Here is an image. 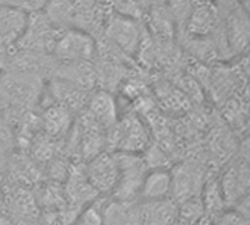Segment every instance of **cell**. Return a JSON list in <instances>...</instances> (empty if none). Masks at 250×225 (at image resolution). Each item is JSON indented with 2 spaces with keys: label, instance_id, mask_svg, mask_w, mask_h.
<instances>
[{
  "label": "cell",
  "instance_id": "12",
  "mask_svg": "<svg viewBox=\"0 0 250 225\" xmlns=\"http://www.w3.org/2000/svg\"><path fill=\"white\" fill-rule=\"evenodd\" d=\"M214 12L208 6H196V9L190 15L189 29L196 35H207L214 28Z\"/></svg>",
  "mask_w": 250,
  "mask_h": 225
},
{
  "label": "cell",
  "instance_id": "15",
  "mask_svg": "<svg viewBox=\"0 0 250 225\" xmlns=\"http://www.w3.org/2000/svg\"><path fill=\"white\" fill-rule=\"evenodd\" d=\"M215 225H248V215L240 211H229L223 212L217 217Z\"/></svg>",
  "mask_w": 250,
  "mask_h": 225
},
{
  "label": "cell",
  "instance_id": "14",
  "mask_svg": "<svg viewBox=\"0 0 250 225\" xmlns=\"http://www.w3.org/2000/svg\"><path fill=\"white\" fill-rule=\"evenodd\" d=\"M103 202L89 204L70 225H103Z\"/></svg>",
  "mask_w": 250,
  "mask_h": 225
},
{
  "label": "cell",
  "instance_id": "11",
  "mask_svg": "<svg viewBox=\"0 0 250 225\" xmlns=\"http://www.w3.org/2000/svg\"><path fill=\"white\" fill-rule=\"evenodd\" d=\"M227 37L233 50L240 53L242 50L246 48L249 41V22L245 10L239 9L229 18Z\"/></svg>",
  "mask_w": 250,
  "mask_h": 225
},
{
  "label": "cell",
  "instance_id": "9",
  "mask_svg": "<svg viewBox=\"0 0 250 225\" xmlns=\"http://www.w3.org/2000/svg\"><path fill=\"white\" fill-rule=\"evenodd\" d=\"M141 204L111 199L103 206V225H141Z\"/></svg>",
  "mask_w": 250,
  "mask_h": 225
},
{
  "label": "cell",
  "instance_id": "8",
  "mask_svg": "<svg viewBox=\"0 0 250 225\" xmlns=\"http://www.w3.org/2000/svg\"><path fill=\"white\" fill-rule=\"evenodd\" d=\"M0 86L3 88V97L15 104H26L37 94L34 76L28 72H19L0 79Z\"/></svg>",
  "mask_w": 250,
  "mask_h": 225
},
{
  "label": "cell",
  "instance_id": "7",
  "mask_svg": "<svg viewBox=\"0 0 250 225\" xmlns=\"http://www.w3.org/2000/svg\"><path fill=\"white\" fill-rule=\"evenodd\" d=\"M88 116L103 129L107 130L119 122L117 105L113 95L104 89L97 91L88 102Z\"/></svg>",
  "mask_w": 250,
  "mask_h": 225
},
{
  "label": "cell",
  "instance_id": "6",
  "mask_svg": "<svg viewBox=\"0 0 250 225\" xmlns=\"http://www.w3.org/2000/svg\"><path fill=\"white\" fill-rule=\"evenodd\" d=\"M173 195V176L171 171L167 168H149L142 189L139 199L142 202L149 201H161L168 199Z\"/></svg>",
  "mask_w": 250,
  "mask_h": 225
},
{
  "label": "cell",
  "instance_id": "4",
  "mask_svg": "<svg viewBox=\"0 0 250 225\" xmlns=\"http://www.w3.org/2000/svg\"><path fill=\"white\" fill-rule=\"evenodd\" d=\"M85 177L97 195H111L117 182V161L114 152H100L89 158L85 168Z\"/></svg>",
  "mask_w": 250,
  "mask_h": 225
},
{
  "label": "cell",
  "instance_id": "5",
  "mask_svg": "<svg viewBox=\"0 0 250 225\" xmlns=\"http://www.w3.org/2000/svg\"><path fill=\"white\" fill-rule=\"evenodd\" d=\"M141 225H174L179 220V205L173 198L141 202Z\"/></svg>",
  "mask_w": 250,
  "mask_h": 225
},
{
  "label": "cell",
  "instance_id": "1",
  "mask_svg": "<svg viewBox=\"0 0 250 225\" xmlns=\"http://www.w3.org/2000/svg\"><path fill=\"white\" fill-rule=\"evenodd\" d=\"M117 161V182L111 192V199L122 202L138 201L145 176L149 170L142 154L114 152Z\"/></svg>",
  "mask_w": 250,
  "mask_h": 225
},
{
  "label": "cell",
  "instance_id": "10",
  "mask_svg": "<svg viewBox=\"0 0 250 225\" xmlns=\"http://www.w3.org/2000/svg\"><path fill=\"white\" fill-rule=\"evenodd\" d=\"M108 38L126 53L135 51L139 41V29L130 18H113L108 23Z\"/></svg>",
  "mask_w": 250,
  "mask_h": 225
},
{
  "label": "cell",
  "instance_id": "3",
  "mask_svg": "<svg viewBox=\"0 0 250 225\" xmlns=\"http://www.w3.org/2000/svg\"><path fill=\"white\" fill-rule=\"evenodd\" d=\"M51 51L63 63L89 61L97 48L92 37L81 29H67L56 37Z\"/></svg>",
  "mask_w": 250,
  "mask_h": 225
},
{
  "label": "cell",
  "instance_id": "2",
  "mask_svg": "<svg viewBox=\"0 0 250 225\" xmlns=\"http://www.w3.org/2000/svg\"><path fill=\"white\" fill-rule=\"evenodd\" d=\"M104 141L113 146L116 152L142 154L149 145V135L145 124L136 116H126L110 129Z\"/></svg>",
  "mask_w": 250,
  "mask_h": 225
},
{
  "label": "cell",
  "instance_id": "16",
  "mask_svg": "<svg viewBox=\"0 0 250 225\" xmlns=\"http://www.w3.org/2000/svg\"><path fill=\"white\" fill-rule=\"evenodd\" d=\"M217 1H221V3H229L230 0H217Z\"/></svg>",
  "mask_w": 250,
  "mask_h": 225
},
{
  "label": "cell",
  "instance_id": "13",
  "mask_svg": "<svg viewBox=\"0 0 250 225\" xmlns=\"http://www.w3.org/2000/svg\"><path fill=\"white\" fill-rule=\"evenodd\" d=\"M67 120L69 116L64 107H51L45 111L44 116V124L50 135H59L64 132L67 126Z\"/></svg>",
  "mask_w": 250,
  "mask_h": 225
}]
</instances>
